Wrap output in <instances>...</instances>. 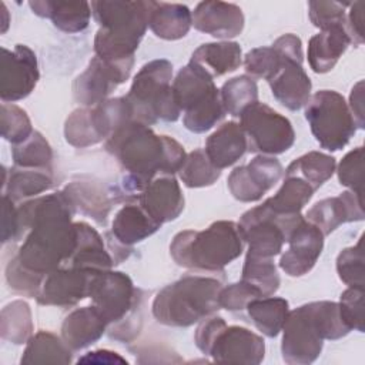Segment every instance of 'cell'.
I'll use <instances>...</instances> for the list:
<instances>
[{
    "mask_svg": "<svg viewBox=\"0 0 365 365\" xmlns=\"http://www.w3.org/2000/svg\"><path fill=\"white\" fill-rule=\"evenodd\" d=\"M248 150L264 155L282 154L295 141L291 121L259 101L250 106L240 115Z\"/></svg>",
    "mask_w": 365,
    "mask_h": 365,
    "instance_id": "cell-10",
    "label": "cell"
},
{
    "mask_svg": "<svg viewBox=\"0 0 365 365\" xmlns=\"http://www.w3.org/2000/svg\"><path fill=\"white\" fill-rule=\"evenodd\" d=\"M37 80V58L30 47L17 44L13 50L1 48L0 96L3 103L27 97L34 90Z\"/></svg>",
    "mask_w": 365,
    "mask_h": 365,
    "instance_id": "cell-13",
    "label": "cell"
},
{
    "mask_svg": "<svg viewBox=\"0 0 365 365\" xmlns=\"http://www.w3.org/2000/svg\"><path fill=\"white\" fill-rule=\"evenodd\" d=\"M247 309L258 331L269 338L277 336L282 331L289 312L288 301L277 297L255 298L247 305Z\"/></svg>",
    "mask_w": 365,
    "mask_h": 365,
    "instance_id": "cell-34",
    "label": "cell"
},
{
    "mask_svg": "<svg viewBox=\"0 0 365 365\" xmlns=\"http://www.w3.org/2000/svg\"><path fill=\"white\" fill-rule=\"evenodd\" d=\"M281 163L269 155H257L247 165L237 167L228 175V188L241 202H254L262 198L281 178Z\"/></svg>",
    "mask_w": 365,
    "mask_h": 365,
    "instance_id": "cell-14",
    "label": "cell"
},
{
    "mask_svg": "<svg viewBox=\"0 0 365 365\" xmlns=\"http://www.w3.org/2000/svg\"><path fill=\"white\" fill-rule=\"evenodd\" d=\"M107 322L94 305L71 311L61 325V339L71 351H80L101 338Z\"/></svg>",
    "mask_w": 365,
    "mask_h": 365,
    "instance_id": "cell-23",
    "label": "cell"
},
{
    "mask_svg": "<svg viewBox=\"0 0 365 365\" xmlns=\"http://www.w3.org/2000/svg\"><path fill=\"white\" fill-rule=\"evenodd\" d=\"M259 297L262 295L254 285L241 279L240 282H234L225 288H221L218 302L220 308H225L227 311H241L247 308L252 299Z\"/></svg>",
    "mask_w": 365,
    "mask_h": 365,
    "instance_id": "cell-49",
    "label": "cell"
},
{
    "mask_svg": "<svg viewBox=\"0 0 365 365\" xmlns=\"http://www.w3.org/2000/svg\"><path fill=\"white\" fill-rule=\"evenodd\" d=\"M91 14L100 24L94 37L96 56L107 61L134 58L147 27L153 1L100 0L91 1Z\"/></svg>",
    "mask_w": 365,
    "mask_h": 365,
    "instance_id": "cell-4",
    "label": "cell"
},
{
    "mask_svg": "<svg viewBox=\"0 0 365 365\" xmlns=\"http://www.w3.org/2000/svg\"><path fill=\"white\" fill-rule=\"evenodd\" d=\"M29 6L34 14L50 19L57 29L66 33L83 31L91 17V6L87 1L34 0Z\"/></svg>",
    "mask_w": 365,
    "mask_h": 365,
    "instance_id": "cell-26",
    "label": "cell"
},
{
    "mask_svg": "<svg viewBox=\"0 0 365 365\" xmlns=\"http://www.w3.org/2000/svg\"><path fill=\"white\" fill-rule=\"evenodd\" d=\"M351 38L345 27H332L312 36L308 43V63L315 73H328L345 53Z\"/></svg>",
    "mask_w": 365,
    "mask_h": 365,
    "instance_id": "cell-27",
    "label": "cell"
},
{
    "mask_svg": "<svg viewBox=\"0 0 365 365\" xmlns=\"http://www.w3.org/2000/svg\"><path fill=\"white\" fill-rule=\"evenodd\" d=\"M161 225L155 222L147 211L137 204L124 205L113 220L111 232L121 245L137 244L153 235Z\"/></svg>",
    "mask_w": 365,
    "mask_h": 365,
    "instance_id": "cell-29",
    "label": "cell"
},
{
    "mask_svg": "<svg viewBox=\"0 0 365 365\" xmlns=\"http://www.w3.org/2000/svg\"><path fill=\"white\" fill-rule=\"evenodd\" d=\"M76 210L78 208L83 214L91 217L100 224H104L111 208L107 192L96 182L74 181L64 188Z\"/></svg>",
    "mask_w": 365,
    "mask_h": 365,
    "instance_id": "cell-33",
    "label": "cell"
},
{
    "mask_svg": "<svg viewBox=\"0 0 365 365\" xmlns=\"http://www.w3.org/2000/svg\"><path fill=\"white\" fill-rule=\"evenodd\" d=\"M349 111L355 120L358 128L365 127V114H364V81L359 80L351 90L349 96Z\"/></svg>",
    "mask_w": 365,
    "mask_h": 365,
    "instance_id": "cell-53",
    "label": "cell"
},
{
    "mask_svg": "<svg viewBox=\"0 0 365 365\" xmlns=\"http://www.w3.org/2000/svg\"><path fill=\"white\" fill-rule=\"evenodd\" d=\"M302 43L292 33L282 34L269 47H257L245 54L244 66L251 78H265L269 81L285 63L297 61L302 64Z\"/></svg>",
    "mask_w": 365,
    "mask_h": 365,
    "instance_id": "cell-18",
    "label": "cell"
},
{
    "mask_svg": "<svg viewBox=\"0 0 365 365\" xmlns=\"http://www.w3.org/2000/svg\"><path fill=\"white\" fill-rule=\"evenodd\" d=\"M91 362V364H127V361L120 356L117 352H111L107 349H98L93 352H87L83 358L78 359V364Z\"/></svg>",
    "mask_w": 365,
    "mask_h": 365,
    "instance_id": "cell-54",
    "label": "cell"
},
{
    "mask_svg": "<svg viewBox=\"0 0 365 365\" xmlns=\"http://www.w3.org/2000/svg\"><path fill=\"white\" fill-rule=\"evenodd\" d=\"M335 158L319 153L309 151L294 160L285 170V177L295 175L307 181L314 190H318L335 173Z\"/></svg>",
    "mask_w": 365,
    "mask_h": 365,
    "instance_id": "cell-36",
    "label": "cell"
},
{
    "mask_svg": "<svg viewBox=\"0 0 365 365\" xmlns=\"http://www.w3.org/2000/svg\"><path fill=\"white\" fill-rule=\"evenodd\" d=\"M192 26V14L184 4L153 1L148 27L163 40H180Z\"/></svg>",
    "mask_w": 365,
    "mask_h": 365,
    "instance_id": "cell-28",
    "label": "cell"
},
{
    "mask_svg": "<svg viewBox=\"0 0 365 365\" xmlns=\"http://www.w3.org/2000/svg\"><path fill=\"white\" fill-rule=\"evenodd\" d=\"M1 14H3V29H1V33H4L7 30V26H9V11L6 9V4L1 3Z\"/></svg>",
    "mask_w": 365,
    "mask_h": 365,
    "instance_id": "cell-55",
    "label": "cell"
},
{
    "mask_svg": "<svg viewBox=\"0 0 365 365\" xmlns=\"http://www.w3.org/2000/svg\"><path fill=\"white\" fill-rule=\"evenodd\" d=\"M171 87L180 110L184 111L187 130L205 133L225 115L214 77L200 64L190 61L178 71Z\"/></svg>",
    "mask_w": 365,
    "mask_h": 365,
    "instance_id": "cell-8",
    "label": "cell"
},
{
    "mask_svg": "<svg viewBox=\"0 0 365 365\" xmlns=\"http://www.w3.org/2000/svg\"><path fill=\"white\" fill-rule=\"evenodd\" d=\"M314 188L299 177H285L284 184L274 197H269L264 202L279 215H299L301 210L311 200Z\"/></svg>",
    "mask_w": 365,
    "mask_h": 365,
    "instance_id": "cell-35",
    "label": "cell"
},
{
    "mask_svg": "<svg viewBox=\"0 0 365 365\" xmlns=\"http://www.w3.org/2000/svg\"><path fill=\"white\" fill-rule=\"evenodd\" d=\"M178 174L184 185L190 188H200L212 185L220 178L221 170L212 165L204 150L197 148L187 154Z\"/></svg>",
    "mask_w": 365,
    "mask_h": 365,
    "instance_id": "cell-39",
    "label": "cell"
},
{
    "mask_svg": "<svg viewBox=\"0 0 365 365\" xmlns=\"http://www.w3.org/2000/svg\"><path fill=\"white\" fill-rule=\"evenodd\" d=\"M1 135L11 144H20L33 134L27 113L13 103L1 104Z\"/></svg>",
    "mask_w": 365,
    "mask_h": 365,
    "instance_id": "cell-43",
    "label": "cell"
},
{
    "mask_svg": "<svg viewBox=\"0 0 365 365\" xmlns=\"http://www.w3.org/2000/svg\"><path fill=\"white\" fill-rule=\"evenodd\" d=\"M11 155L16 167L21 168H47L53 160V151L48 141L38 133L33 134L20 144H16L11 150Z\"/></svg>",
    "mask_w": 365,
    "mask_h": 365,
    "instance_id": "cell-40",
    "label": "cell"
},
{
    "mask_svg": "<svg viewBox=\"0 0 365 365\" xmlns=\"http://www.w3.org/2000/svg\"><path fill=\"white\" fill-rule=\"evenodd\" d=\"M133 64L134 58L107 61L94 56L87 68L73 83L74 100L84 107H93L107 100V97L130 77Z\"/></svg>",
    "mask_w": 365,
    "mask_h": 365,
    "instance_id": "cell-12",
    "label": "cell"
},
{
    "mask_svg": "<svg viewBox=\"0 0 365 365\" xmlns=\"http://www.w3.org/2000/svg\"><path fill=\"white\" fill-rule=\"evenodd\" d=\"M218 279L185 275L164 287L153 301L154 318L167 327H190L220 309Z\"/></svg>",
    "mask_w": 365,
    "mask_h": 365,
    "instance_id": "cell-6",
    "label": "cell"
},
{
    "mask_svg": "<svg viewBox=\"0 0 365 365\" xmlns=\"http://www.w3.org/2000/svg\"><path fill=\"white\" fill-rule=\"evenodd\" d=\"M173 64L165 58H157L144 64L135 74L127 101L131 106L133 120L145 125L158 120L177 121L181 110L175 101L173 87Z\"/></svg>",
    "mask_w": 365,
    "mask_h": 365,
    "instance_id": "cell-7",
    "label": "cell"
},
{
    "mask_svg": "<svg viewBox=\"0 0 365 365\" xmlns=\"http://www.w3.org/2000/svg\"><path fill=\"white\" fill-rule=\"evenodd\" d=\"M88 297L107 325L123 322L141 304V297L131 278L124 272L111 269L93 275Z\"/></svg>",
    "mask_w": 365,
    "mask_h": 365,
    "instance_id": "cell-11",
    "label": "cell"
},
{
    "mask_svg": "<svg viewBox=\"0 0 365 365\" xmlns=\"http://www.w3.org/2000/svg\"><path fill=\"white\" fill-rule=\"evenodd\" d=\"M349 331L336 302L301 305L289 311L284 322L282 358L287 364H311L319 356L324 339H339Z\"/></svg>",
    "mask_w": 365,
    "mask_h": 365,
    "instance_id": "cell-3",
    "label": "cell"
},
{
    "mask_svg": "<svg viewBox=\"0 0 365 365\" xmlns=\"http://www.w3.org/2000/svg\"><path fill=\"white\" fill-rule=\"evenodd\" d=\"M64 137L68 144L84 148L98 144L101 140L93 125L90 107H81L74 110L64 124Z\"/></svg>",
    "mask_w": 365,
    "mask_h": 365,
    "instance_id": "cell-42",
    "label": "cell"
},
{
    "mask_svg": "<svg viewBox=\"0 0 365 365\" xmlns=\"http://www.w3.org/2000/svg\"><path fill=\"white\" fill-rule=\"evenodd\" d=\"M51 185L53 177L50 170L14 167L9 175L4 171L3 195H7L13 201H21L50 190Z\"/></svg>",
    "mask_w": 365,
    "mask_h": 365,
    "instance_id": "cell-31",
    "label": "cell"
},
{
    "mask_svg": "<svg viewBox=\"0 0 365 365\" xmlns=\"http://www.w3.org/2000/svg\"><path fill=\"white\" fill-rule=\"evenodd\" d=\"M137 202L160 225L175 220L184 210L180 184L170 174L154 177L137 195Z\"/></svg>",
    "mask_w": 365,
    "mask_h": 365,
    "instance_id": "cell-19",
    "label": "cell"
},
{
    "mask_svg": "<svg viewBox=\"0 0 365 365\" xmlns=\"http://www.w3.org/2000/svg\"><path fill=\"white\" fill-rule=\"evenodd\" d=\"M324 234L307 220H302L288 238V250L279 258V267L289 277L308 274L324 248Z\"/></svg>",
    "mask_w": 365,
    "mask_h": 365,
    "instance_id": "cell-17",
    "label": "cell"
},
{
    "mask_svg": "<svg viewBox=\"0 0 365 365\" xmlns=\"http://www.w3.org/2000/svg\"><path fill=\"white\" fill-rule=\"evenodd\" d=\"M74 211L64 190L17 207L20 234L29 230L16 255L24 268L46 275L68 262L77 244Z\"/></svg>",
    "mask_w": 365,
    "mask_h": 365,
    "instance_id": "cell-1",
    "label": "cell"
},
{
    "mask_svg": "<svg viewBox=\"0 0 365 365\" xmlns=\"http://www.w3.org/2000/svg\"><path fill=\"white\" fill-rule=\"evenodd\" d=\"M248 150L242 127L235 121L220 125L205 141V154L218 170L235 164Z\"/></svg>",
    "mask_w": 365,
    "mask_h": 365,
    "instance_id": "cell-24",
    "label": "cell"
},
{
    "mask_svg": "<svg viewBox=\"0 0 365 365\" xmlns=\"http://www.w3.org/2000/svg\"><path fill=\"white\" fill-rule=\"evenodd\" d=\"M224 325H227V324L221 317H207L201 321V324L195 329L194 341H195L197 348L202 354H205V355L208 354V349H210L215 335Z\"/></svg>",
    "mask_w": 365,
    "mask_h": 365,
    "instance_id": "cell-50",
    "label": "cell"
},
{
    "mask_svg": "<svg viewBox=\"0 0 365 365\" xmlns=\"http://www.w3.org/2000/svg\"><path fill=\"white\" fill-rule=\"evenodd\" d=\"M1 242L16 240L20 237V225L17 207L14 201L7 195H3V208H1Z\"/></svg>",
    "mask_w": 365,
    "mask_h": 365,
    "instance_id": "cell-51",
    "label": "cell"
},
{
    "mask_svg": "<svg viewBox=\"0 0 365 365\" xmlns=\"http://www.w3.org/2000/svg\"><path fill=\"white\" fill-rule=\"evenodd\" d=\"M192 14V26L205 34L217 38H232L244 29L242 10L232 3L201 1Z\"/></svg>",
    "mask_w": 365,
    "mask_h": 365,
    "instance_id": "cell-21",
    "label": "cell"
},
{
    "mask_svg": "<svg viewBox=\"0 0 365 365\" xmlns=\"http://www.w3.org/2000/svg\"><path fill=\"white\" fill-rule=\"evenodd\" d=\"M336 272L339 279L348 287L364 288V251L362 238L354 247L342 250L336 258Z\"/></svg>",
    "mask_w": 365,
    "mask_h": 365,
    "instance_id": "cell-44",
    "label": "cell"
},
{
    "mask_svg": "<svg viewBox=\"0 0 365 365\" xmlns=\"http://www.w3.org/2000/svg\"><path fill=\"white\" fill-rule=\"evenodd\" d=\"M305 118L319 145L329 151L342 150L356 131L345 98L334 90L317 91L305 104Z\"/></svg>",
    "mask_w": 365,
    "mask_h": 365,
    "instance_id": "cell-9",
    "label": "cell"
},
{
    "mask_svg": "<svg viewBox=\"0 0 365 365\" xmlns=\"http://www.w3.org/2000/svg\"><path fill=\"white\" fill-rule=\"evenodd\" d=\"M21 364H70L71 349L48 331H38L27 341Z\"/></svg>",
    "mask_w": 365,
    "mask_h": 365,
    "instance_id": "cell-32",
    "label": "cell"
},
{
    "mask_svg": "<svg viewBox=\"0 0 365 365\" xmlns=\"http://www.w3.org/2000/svg\"><path fill=\"white\" fill-rule=\"evenodd\" d=\"M348 3L338 1H309L308 3V14L311 23L318 27L321 31L332 29V27H345L346 24V13L345 7Z\"/></svg>",
    "mask_w": 365,
    "mask_h": 365,
    "instance_id": "cell-45",
    "label": "cell"
},
{
    "mask_svg": "<svg viewBox=\"0 0 365 365\" xmlns=\"http://www.w3.org/2000/svg\"><path fill=\"white\" fill-rule=\"evenodd\" d=\"M94 274L97 272L77 267H60L44 275L36 299L41 305H74L88 297V288Z\"/></svg>",
    "mask_w": 365,
    "mask_h": 365,
    "instance_id": "cell-15",
    "label": "cell"
},
{
    "mask_svg": "<svg viewBox=\"0 0 365 365\" xmlns=\"http://www.w3.org/2000/svg\"><path fill=\"white\" fill-rule=\"evenodd\" d=\"M268 83L272 96L288 110H299L311 97L312 84L301 63H285Z\"/></svg>",
    "mask_w": 365,
    "mask_h": 365,
    "instance_id": "cell-22",
    "label": "cell"
},
{
    "mask_svg": "<svg viewBox=\"0 0 365 365\" xmlns=\"http://www.w3.org/2000/svg\"><path fill=\"white\" fill-rule=\"evenodd\" d=\"M241 279L254 285L262 297H271L277 292L281 282L274 258H257L250 255L245 257Z\"/></svg>",
    "mask_w": 365,
    "mask_h": 365,
    "instance_id": "cell-41",
    "label": "cell"
},
{
    "mask_svg": "<svg viewBox=\"0 0 365 365\" xmlns=\"http://www.w3.org/2000/svg\"><path fill=\"white\" fill-rule=\"evenodd\" d=\"M338 305L345 324L364 332V288L349 287L341 294Z\"/></svg>",
    "mask_w": 365,
    "mask_h": 365,
    "instance_id": "cell-47",
    "label": "cell"
},
{
    "mask_svg": "<svg viewBox=\"0 0 365 365\" xmlns=\"http://www.w3.org/2000/svg\"><path fill=\"white\" fill-rule=\"evenodd\" d=\"M77 244L64 267H77L87 271H108L115 264L104 247L100 234L87 222H76Z\"/></svg>",
    "mask_w": 365,
    "mask_h": 365,
    "instance_id": "cell-25",
    "label": "cell"
},
{
    "mask_svg": "<svg viewBox=\"0 0 365 365\" xmlns=\"http://www.w3.org/2000/svg\"><path fill=\"white\" fill-rule=\"evenodd\" d=\"M191 61L204 67L212 77L224 76L241 66V47L235 41L205 43L192 53Z\"/></svg>",
    "mask_w": 365,
    "mask_h": 365,
    "instance_id": "cell-30",
    "label": "cell"
},
{
    "mask_svg": "<svg viewBox=\"0 0 365 365\" xmlns=\"http://www.w3.org/2000/svg\"><path fill=\"white\" fill-rule=\"evenodd\" d=\"M106 150L127 171L124 190L137 195L154 177L178 173L187 157L178 141L158 135L148 125L134 120L123 124L106 140Z\"/></svg>",
    "mask_w": 365,
    "mask_h": 365,
    "instance_id": "cell-2",
    "label": "cell"
},
{
    "mask_svg": "<svg viewBox=\"0 0 365 365\" xmlns=\"http://www.w3.org/2000/svg\"><path fill=\"white\" fill-rule=\"evenodd\" d=\"M244 240L238 224L215 221L202 231L185 230L173 238L170 254L184 268L221 271L242 252Z\"/></svg>",
    "mask_w": 365,
    "mask_h": 365,
    "instance_id": "cell-5",
    "label": "cell"
},
{
    "mask_svg": "<svg viewBox=\"0 0 365 365\" xmlns=\"http://www.w3.org/2000/svg\"><path fill=\"white\" fill-rule=\"evenodd\" d=\"M0 324L3 339H7L16 345L27 342L33 332L31 311L29 304L21 299L7 304L1 309Z\"/></svg>",
    "mask_w": 365,
    "mask_h": 365,
    "instance_id": "cell-37",
    "label": "cell"
},
{
    "mask_svg": "<svg viewBox=\"0 0 365 365\" xmlns=\"http://www.w3.org/2000/svg\"><path fill=\"white\" fill-rule=\"evenodd\" d=\"M265 344L255 332L244 327L224 325L215 335L208 354L217 362L259 364L264 359Z\"/></svg>",
    "mask_w": 365,
    "mask_h": 365,
    "instance_id": "cell-16",
    "label": "cell"
},
{
    "mask_svg": "<svg viewBox=\"0 0 365 365\" xmlns=\"http://www.w3.org/2000/svg\"><path fill=\"white\" fill-rule=\"evenodd\" d=\"M220 96L225 113L240 117L244 110L258 101V87L250 76H238L224 83Z\"/></svg>",
    "mask_w": 365,
    "mask_h": 365,
    "instance_id": "cell-38",
    "label": "cell"
},
{
    "mask_svg": "<svg viewBox=\"0 0 365 365\" xmlns=\"http://www.w3.org/2000/svg\"><path fill=\"white\" fill-rule=\"evenodd\" d=\"M364 1H355L349 4V11L346 14V33L351 43L359 46L364 43Z\"/></svg>",
    "mask_w": 365,
    "mask_h": 365,
    "instance_id": "cell-52",
    "label": "cell"
},
{
    "mask_svg": "<svg viewBox=\"0 0 365 365\" xmlns=\"http://www.w3.org/2000/svg\"><path fill=\"white\" fill-rule=\"evenodd\" d=\"M362 160L364 148L356 147L341 160L338 165V180L342 185L362 197Z\"/></svg>",
    "mask_w": 365,
    "mask_h": 365,
    "instance_id": "cell-48",
    "label": "cell"
},
{
    "mask_svg": "<svg viewBox=\"0 0 365 365\" xmlns=\"http://www.w3.org/2000/svg\"><path fill=\"white\" fill-rule=\"evenodd\" d=\"M44 275L33 272L24 268L17 257L11 258L6 267V279L10 288L19 294H23L30 298H36L43 282Z\"/></svg>",
    "mask_w": 365,
    "mask_h": 365,
    "instance_id": "cell-46",
    "label": "cell"
},
{
    "mask_svg": "<svg viewBox=\"0 0 365 365\" xmlns=\"http://www.w3.org/2000/svg\"><path fill=\"white\" fill-rule=\"evenodd\" d=\"M364 220L362 197L354 191H344L336 197L315 202L307 212V221L314 224L324 235L331 234L341 224Z\"/></svg>",
    "mask_w": 365,
    "mask_h": 365,
    "instance_id": "cell-20",
    "label": "cell"
}]
</instances>
